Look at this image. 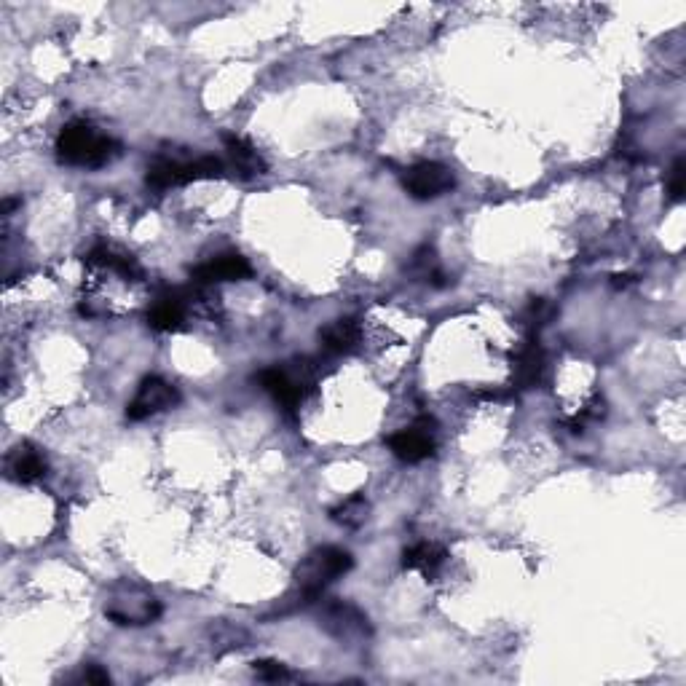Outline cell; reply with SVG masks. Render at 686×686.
Masks as SVG:
<instances>
[{
  "instance_id": "cell-5",
  "label": "cell",
  "mask_w": 686,
  "mask_h": 686,
  "mask_svg": "<svg viewBox=\"0 0 686 686\" xmlns=\"http://www.w3.org/2000/svg\"><path fill=\"white\" fill-rule=\"evenodd\" d=\"M258 384L263 386L282 408L293 413V410L306 400V394H309L311 389V362H298V370H295V373L285 368L260 370Z\"/></svg>"
},
{
  "instance_id": "cell-4",
  "label": "cell",
  "mask_w": 686,
  "mask_h": 686,
  "mask_svg": "<svg viewBox=\"0 0 686 686\" xmlns=\"http://www.w3.org/2000/svg\"><path fill=\"white\" fill-rule=\"evenodd\" d=\"M105 614L116 625H148L161 614V603L156 595L143 585L121 582L110 590L105 601Z\"/></svg>"
},
{
  "instance_id": "cell-20",
  "label": "cell",
  "mask_w": 686,
  "mask_h": 686,
  "mask_svg": "<svg viewBox=\"0 0 686 686\" xmlns=\"http://www.w3.org/2000/svg\"><path fill=\"white\" fill-rule=\"evenodd\" d=\"M684 159H676V164L670 167L668 175V199L670 201H681L684 196Z\"/></svg>"
},
{
  "instance_id": "cell-18",
  "label": "cell",
  "mask_w": 686,
  "mask_h": 686,
  "mask_svg": "<svg viewBox=\"0 0 686 686\" xmlns=\"http://www.w3.org/2000/svg\"><path fill=\"white\" fill-rule=\"evenodd\" d=\"M410 271H413L419 279H424V282H429V285H435V287L445 285V274L440 271V263H437V258H435V250H429V247H421V250L413 255Z\"/></svg>"
},
{
  "instance_id": "cell-1",
  "label": "cell",
  "mask_w": 686,
  "mask_h": 686,
  "mask_svg": "<svg viewBox=\"0 0 686 686\" xmlns=\"http://www.w3.org/2000/svg\"><path fill=\"white\" fill-rule=\"evenodd\" d=\"M57 156L70 167L97 169L121 156V143L89 121H70L57 137Z\"/></svg>"
},
{
  "instance_id": "cell-14",
  "label": "cell",
  "mask_w": 686,
  "mask_h": 686,
  "mask_svg": "<svg viewBox=\"0 0 686 686\" xmlns=\"http://www.w3.org/2000/svg\"><path fill=\"white\" fill-rule=\"evenodd\" d=\"M445 561H448V553H445L443 544L437 542H419L402 553V566L408 571H419L427 579L435 577L437 571L445 566Z\"/></svg>"
},
{
  "instance_id": "cell-16",
  "label": "cell",
  "mask_w": 686,
  "mask_h": 686,
  "mask_svg": "<svg viewBox=\"0 0 686 686\" xmlns=\"http://www.w3.org/2000/svg\"><path fill=\"white\" fill-rule=\"evenodd\" d=\"M325 620L330 628H335L338 633H362L365 630V617L354 606H343V603H333L327 609Z\"/></svg>"
},
{
  "instance_id": "cell-2",
  "label": "cell",
  "mask_w": 686,
  "mask_h": 686,
  "mask_svg": "<svg viewBox=\"0 0 686 686\" xmlns=\"http://www.w3.org/2000/svg\"><path fill=\"white\" fill-rule=\"evenodd\" d=\"M352 563V555L341 547H319L295 574V595L301 598V603L317 601L327 585H333L335 579L352 569Z\"/></svg>"
},
{
  "instance_id": "cell-15",
  "label": "cell",
  "mask_w": 686,
  "mask_h": 686,
  "mask_svg": "<svg viewBox=\"0 0 686 686\" xmlns=\"http://www.w3.org/2000/svg\"><path fill=\"white\" fill-rule=\"evenodd\" d=\"M542 368H544L542 349H539V343L531 338V341L520 346L518 357H515V384H518L520 389L534 386L536 381H539V376H542Z\"/></svg>"
},
{
  "instance_id": "cell-17",
  "label": "cell",
  "mask_w": 686,
  "mask_h": 686,
  "mask_svg": "<svg viewBox=\"0 0 686 686\" xmlns=\"http://www.w3.org/2000/svg\"><path fill=\"white\" fill-rule=\"evenodd\" d=\"M330 518H333L335 523H341L343 528H360L362 523H365V518H368V502H365V496H349L346 502H341L338 507L330 510Z\"/></svg>"
},
{
  "instance_id": "cell-9",
  "label": "cell",
  "mask_w": 686,
  "mask_h": 686,
  "mask_svg": "<svg viewBox=\"0 0 686 686\" xmlns=\"http://www.w3.org/2000/svg\"><path fill=\"white\" fill-rule=\"evenodd\" d=\"M252 277L250 260L242 258L239 252H223L215 255L207 263H201L199 268H193V285L196 287H212L220 282H242V279Z\"/></svg>"
},
{
  "instance_id": "cell-21",
  "label": "cell",
  "mask_w": 686,
  "mask_h": 686,
  "mask_svg": "<svg viewBox=\"0 0 686 686\" xmlns=\"http://www.w3.org/2000/svg\"><path fill=\"white\" fill-rule=\"evenodd\" d=\"M86 681V684H108L110 676L108 670H102L100 665H86L84 668V676H81Z\"/></svg>"
},
{
  "instance_id": "cell-7",
  "label": "cell",
  "mask_w": 686,
  "mask_h": 686,
  "mask_svg": "<svg viewBox=\"0 0 686 686\" xmlns=\"http://www.w3.org/2000/svg\"><path fill=\"white\" fill-rule=\"evenodd\" d=\"M402 185H405V191L413 199H437V196H443L453 188V172L445 164H437V161H419V164L405 169Z\"/></svg>"
},
{
  "instance_id": "cell-6",
  "label": "cell",
  "mask_w": 686,
  "mask_h": 686,
  "mask_svg": "<svg viewBox=\"0 0 686 686\" xmlns=\"http://www.w3.org/2000/svg\"><path fill=\"white\" fill-rule=\"evenodd\" d=\"M177 402H180V394H177L175 386L159 376H148L143 384L137 386V394L132 397V402L126 405V416L132 421L151 419L161 410L175 408Z\"/></svg>"
},
{
  "instance_id": "cell-12",
  "label": "cell",
  "mask_w": 686,
  "mask_h": 686,
  "mask_svg": "<svg viewBox=\"0 0 686 686\" xmlns=\"http://www.w3.org/2000/svg\"><path fill=\"white\" fill-rule=\"evenodd\" d=\"M223 145H226L231 169H234L242 180H250V177H258L266 172V161L260 159V153L255 151L247 140L236 137V134H223Z\"/></svg>"
},
{
  "instance_id": "cell-10",
  "label": "cell",
  "mask_w": 686,
  "mask_h": 686,
  "mask_svg": "<svg viewBox=\"0 0 686 686\" xmlns=\"http://www.w3.org/2000/svg\"><path fill=\"white\" fill-rule=\"evenodd\" d=\"M193 295L185 293V290H164L153 298L151 309H148V325L156 330V333H172V330H180L191 311Z\"/></svg>"
},
{
  "instance_id": "cell-11",
  "label": "cell",
  "mask_w": 686,
  "mask_h": 686,
  "mask_svg": "<svg viewBox=\"0 0 686 686\" xmlns=\"http://www.w3.org/2000/svg\"><path fill=\"white\" fill-rule=\"evenodd\" d=\"M46 469H49V461L33 445H19L6 459V472L17 483H35L46 475Z\"/></svg>"
},
{
  "instance_id": "cell-13",
  "label": "cell",
  "mask_w": 686,
  "mask_h": 686,
  "mask_svg": "<svg viewBox=\"0 0 686 686\" xmlns=\"http://www.w3.org/2000/svg\"><path fill=\"white\" fill-rule=\"evenodd\" d=\"M362 341V327L357 319H335L319 333V343L327 354H349Z\"/></svg>"
},
{
  "instance_id": "cell-3",
  "label": "cell",
  "mask_w": 686,
  "mask_h": 686,
  "mask_svg": "<svg viewBox=\"0 0 686 686\" xmlns=\"http://www.w3.org/2000/svg\"><path fill=\"white\" fill-rule=\"evenodd\" d=\"M226 161L215 156H199V159H175V156H159L148 167L145 183L153 191H169L177 185L199 183V180H218L226 175Z\"/></svg>"
},
{
  "instance_id": "cell-8",
  "label": "cell",
  "mask_w": 686,
  "mask_h": 686,
  "mask_svg": "<svg viewBox=\"0 0 686 686\" xmlns=\"http://www.w3.org/2000/svg\"><path fill=\"white\" fill-rule=\"evenodd\" d=\"M435 419L424 416L413 427H405L400 432H394L389 437V451L400 461L408 464H419V461L429 459L435 453Z\"/></svg>"
},
{
  "instance_id": "cell-19",
  "label": "cell",
  "mask_w": 686,
  "mask_h": 686,
  "mask_svg": "<svg viewBox=\"0 0 686 686\" xmlns=\"http://www.w3.org/2000/svg\"><path fill=\"white\" fill-rule=\"evenodd\" d=\"M252 670H255V676L263 678V681H287V678L293 676V673L287 670V665H282V662L277 660H260L252 665Z\"/></svg>"
}]
</instances>
